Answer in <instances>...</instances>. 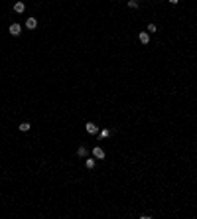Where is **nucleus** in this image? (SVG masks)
<instances>
[{"mask_svg": "<svg viewBox=\"0 0 197 219\" xmlns=\"http://www.w3.org/2000/svg\"><path fill=\"white\" fill-rule=\"evenodd\" d=\"M8 32H10L12 36H20V32H22V26H20V24H10Z\"/></svg>", "mask_w": 197, "mask_h": 219, "instance_id": "1", "label": "nucleus"}, {"mask_svg": "<svg viewBox=\"0 0 197 219\" xmlns=\"http://www.w3.org/2000/svg\"><path fill=\"white\" fill-rule=\"evenodd\" d=\"M138 40H140L144 45H148V44H150V34H148V32H140V34H138Z\"/></svg>", "mask_w": 197, "mask_h": 219, "instance_id": "2", "label": "nucleus"}, {"mask_svg": "<svg viewBox=\"0 0 197 219\" xmlns=\"http://www.w3.org/2000/svg\"><path fill=\"white\" fill-rule=\"evenodd\" d=\"M128 8H138V0H128Z\"/></svg>", "mask_w": 197, "mask_h": 219, "instance_id": "10", "label": "nucleus"}, {"mask_svg": "<svg viewBox=\"0 0 197 219\" xmlns=\"http://www.w3.org/2000/svg\"><path fill=\"white\" fill-rule=\"evenodd\" d=\"M85 128H87L89 134H97V132H99V126L95 124V122H87V124H85Z\"/></svg>", "mask_w": 197, "mask_h": 219, "instance_id": "4", "label": "nucleus"}, {"mask_svg": "<svg viewBox=\"0 0 197 219\" xmlns=\"http://www.w3.org/2000/svg\"><path fill=\"white\" fill-rule=\"evenodd\" d=\"M85 166H87L89 170H93V168H95V160H93V158H87V160H85Z\"/></svg>", "mask_w": 197, "mask_h": 219, "instance_id": "9", "label": "nucleus"}, {"mask_svg": "<svg viewBox=\"0 0 197 219\" xmlns=\"http://www.w3.org/2000/svg\"><path fill=\"white\" fill-rule=\"evenodd\" d=\"M24 10H26V4H24V2H16V4H14V12L22 14Z\"/></svg>", "mask_w": 197, "mask_h": 219, "instance_id": "6", "label": "nucleus"}, {"mask_svg": "<svg viewBox=\"0 0 197 219\" xmlns=\"http://www.w3.org/2000/svg\"><path fill=\"white\" fill-rule=\"evenodd\" d=\"M26 28H28V30H36V28H38V20H36V18H28V20H26Z\"/></svg>", "mask_w": 197, "mask_h": 219, "instance_id": "5", "label": "nucleus"}, {"mask_svg": "<svg viewBox=\"0 0 197 219\" xmlns=\"http://www.w3.org/2000/svg\"><path fill=\"white\" fill-rule=\"evenodd\" d=\"M93 156H95V158H99V160H105V150H103V148H99V146H95V148H93Z\"/></svg>", "mask_w": 197, "mask_h": 219, "instance_id": "3", "label": "nucleus"}, {"mask_svg": "<svg viewBox=\"0 0 197 219\" xmlns=\"http://www.w3.org/2000/svg\"><path fill=\"white\" fill-rule=\"evenodd\" d=\"M148 32H156V24H150L148 26Z\"/></svg>", "mask_w": 197, "mask_h": 219, "instance_id": "12", "label": "nucleus"}, {"mask_svg": "<svg viewBox=\"0 0 197 219\" xmlns=\"http://www.w3.org/2000/svg\"><path fill=\"white\" fill-rule=\"evenodd\" d=\"M77 156L85 158V156H87V148H85V146H79V148H77Z\"/></svg>", "mask_w": 197, "mask_h": 219, "instance_id": "8", "label": "nucleus"}, {"mask_svg": "<svg viewBox=\"0 0 197 219\" xmlns=\"http://www.w3.org/2000/svg\"><path fill=\"white\" fill-rule=\"evenodd\" d=\"M18 128H20V132H28L30 128H32V124H30L28 121H24V122H20V126H18Z\"/></svg>", "mask_w": 197, "mask_h": 219, "instance_id": "7", "label": "nucleus"}, {"mask_svg": "<svg viewBox=\"0 0 197 219\" xmlns=\"http://www.w3.org/2000/svg\"><path fill=\"white\" fill-rule=\"evenodd\" d=\"M170 2H172V4H177V2H179V0H170Z\"/></svg>", "mask_w": 197, "mask_h": 219, "instance_id": "13", "label": "nucleus"}, {"mask_svg": "<svg viewBox=\"0 0 197 219\" xmlns=\"http://www.w3.org/2000/svg\"><path fill=\"white\" fill-rule=\"evenodd\" d=\"M109 134H110V130H109V128H103V130H101V138H107Z\"/></svg>", "mask_w": 197, "mask_h": 219, "instance_id": "11", "label": "nucleus"}]
</instances>
